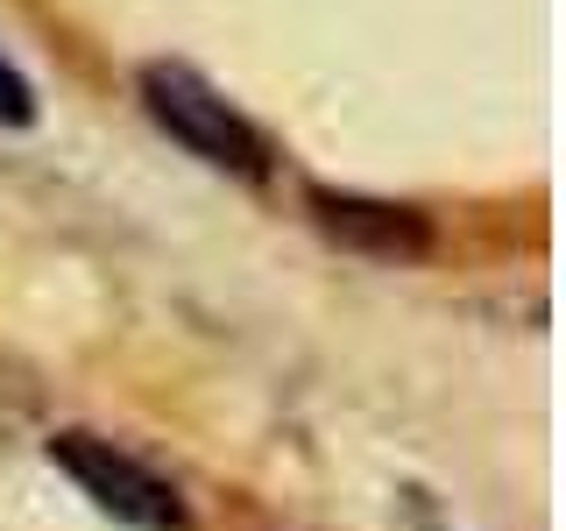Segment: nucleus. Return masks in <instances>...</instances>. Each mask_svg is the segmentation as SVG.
<instances>
[{"label":"nucleus","instance_id":"f257e3e1","mask_svg":"<svg viewBox=\"0 0 566 531\" xmlns=\"http://www.w3.org/2000/svg\"><path fill=\"white\" fill-rule=\"evenodd\" d=\"M142 106L149 121L164 128L177 149H191L212 170H234V177H262L270 170V149L248 121L227 106L191 64H142Z\"/></svg>","mask_w":566,"mask_h":531},{"label":"nucleus","instance_id":"f03ea898","mask_svg":"<svg viewBox=\"0 0 566 531\" xmlns=\"http://www.w3.org/2000/svg\"><path fill=\"white\" fill-rule=\"evenodd\" d=\"M50 460H57L71 482L93 496L106 518H120V524H135V531H177V524H185L177 489L164 482V475H149L135 454H120L114 439H99V433H57V439H50Z\"/></svg>","mask_w":566,"mask_h":531},{"label":"nucleus","instance_id":"7ed1b4c3","mask_svg":"<svg viewBox=\"0 0 566 531\" xmlns=\"http://www.w3.org/2000/svg\"><path fill=\"white\" fill-rule=\"evenodd\" d=\"M312 212L340 248H361V256L382 262H411L432 248V227L411 206H389V199H361V191H312Z\"/></svg>","mask_w":566,"mask_h":531},{"label":"nucleus","instance_id":"20e7f679","mask_svg":"<svg viewBox=\"0 0 566 531\" xmlns=\"http://www.w3.org/2000/svg\"><path fill=\"white\" fill-rule=\"evenodd\" d=\"M29 121H35V93L22 71L0 58V128H29Z\"/></svg>","mask_w":566,"mask_h":531}]
</instances>
